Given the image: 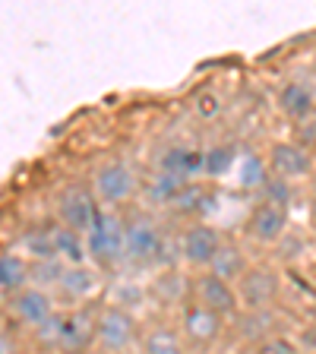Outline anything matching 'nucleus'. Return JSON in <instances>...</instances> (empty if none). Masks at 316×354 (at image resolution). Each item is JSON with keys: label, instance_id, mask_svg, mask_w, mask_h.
Instances as JSON below:
<instances>
[{"label": "nucleus", "instance_id": "9d476101", "mask_svg": "<svg viewBox=\"0 0 316 354\" xmlns=\"http://www.w3.org/2000/svg\"><path fill=\"white\" fill-rule=\"evenodd\" d=\"M266 171H269L272 180L291 184V180H301V177L313 174V155H310V149H304L301 142L279 140V142H272V149H269Z\"/></svg>", "mask_w": 316, "mask_h": 354}, {"label": "nucleus", "instance_id": "f03ea898", "mask_svg": "<svg viewBox=\"0 0 316 354\" xmlns=\"http://www.w3.org/2000/svg\"><path fill=\"white\" fill-rule=\"evenodd\" d=\"M140 342V323L124 304H98L95 310V345L111 354H124Z\"/></svg>", "mask_w": 316, "mask_h": 354}, {"label": "nucleus", "instance_id": "412c9836", "mask_svg": "<svg viewBox=\"0 0 316 354\" xmlns=\"http://www.w3.org/2000/svg\"><path fill=\"white\" fill-rule=\"evenodd\" d=\"M234 162H237V149L228 146V142H219L212 149H203V174L206 177H221L234 171Z\"/></svg>", "mask_w": 316, "mask_h": 354}, {"label": "nucleus", "instance_id": "9b49d317", "mask_svg": "<svg viewBox=\"0 0 316 354\" xmlns=\"http://www.w3.org/2000/svg\"><path fill=\"white\" fill-rule=\"evenodd\" d=\"M225 234H221L215 225L209 221H193L187 225L184 237H180V257L187 266H196V269H209L215 259V253L221 250Z\"/></svg>", "mask_w": 316, "mask_h": 354}, {"label": "nucleus", "instance_id": "bb28decb", "mask_svg": "<svg viewBox=\"0 0 316 354\" xmlns=\"http://www.w3.org/2000/svg\"><path fill=\"white\" fill-rule=\"evenodd\" d=\"M16 354H48V351H41V348H26V351H16Z\"/></svg>", "mask_w": 316, "mask_h": 354}, {"label": "nucleus", "instance_id": "aec40b11", "mask_svg": "<svg viewBox=\"0 0 316 354\" xmlns=\"http://www.w3.org/2000/svg\"><path fill=\"white\" fill-rule=\"evenodd\" d=\"M234 168H237V177H241L237 184H241L243 190H263V184L269 180V171H266V162L259 158V155H253V152L237 155Z\"/></svg>", "mask_w": 316, "mask_h": 354}, {"label": "nucleus", "instance_id": "5701e85b", "mask_svg": "<svg viewBox=\"0 0 316 354\" xmlns=\"http://www.w3.org/2000/svg\"><path fill=\"white\" fill-rule=\"evenodd\" d=\"M209 203H212V193H209L203 184H193L190 180L171 206H174L177 212H184V215H199V212H206L209 209Z\"/></svg>", "mask_w": 316, "mask_h": 354}, {"label": "nucleus", "instance_id": "b1692460", "mask_svg": "<svg viewBox=\"0 0 316 354\" xmlns=\"http://www.w3.org/2000/svg\"><path fill=\"white\" fill-rule=\"evenodd\" d=\"M257 354H297V351H295V345L288 339H281V335H266L257 345Z\"/></svg>", "mask_w": 316, "mask_h": 354}, {"label": "nucleus", "instance_id": "f8f14e48", "mask_svg": "<svg viewBox=\"0 0 316 354\" xmlns=\"http://www.w3.org/2000/svg\"><path fill=\"white\" fill-rule=\"evenodd\" d=\"M95 310L98 307H89V304L66 310L57 354H86L89 345H95Z\"/></svg>", "mask_w": 316, "mask_h": 354}, {"label": "nucleus", "instance_id": "dca6fc26", "mask_svg": "<svg viewBox=\"0 0 316 354\" xmlns=\"http://www.w3.org/2000/svg\"><path fill=\"white\" fill-rule=\"evenodd\" d=\"M158 171L174 174L180 180H193L203 174V149L196 146H168L158 158Z\"/></svg>", "mask_w": 316, "mask_h": 354}, {"label": "nucleus", "instance_id": "7ed1b4c3", "mask_svg": "<svg viewBox=\"0 0 316 354\" xmlns=\"http://www.w3.org/2000/svg\"><path fill=\"white\" fill-rule=\"evenodd\" d=\"M89 187H92V193H95L102 209H118L133 199L140 180H136V171H133L124 158H108V162H102L92 171Z\"/></svg>", "mask_w": 316, "mask_h": 354}, {"label": "nucleus", "instance_id": "1a4fd4ad", "mask_svg": "<svg viewBox=\"0 0 316 354\" xmlns=\"http://www.w3.org/2000/svg\"><path fill=\"white\" fill-rule=\"evenodd\" d=\"M187 297L196 304H203V307L215 310L219 317H237L241 313V301H237V291L231 281L219 279L215 272H209V269H203V272L196 275V279L187 285Z\"/></svg>", "mask_w": 316, "mask_h": 354}, {"label": "nucleus", "instance_id": "f3484780", "mask_svg": "<svg viewBox=\"0 0 316 354\" xmlns=\"http://www.w3.org/2000/svg\"><path fill=\"white\" fill-rule=\"evenodd\" d=\"M29 285H32V259L13 250L0 253V291L7 297H13L16 291H22Z\"/></svg>", "mask_w": 316, "mask_h": 354}, {"label": "nucleus", "instance_id": "423d86ee", "mask_svg": "<svg viewBox=\"0 0 316 354\" xmlns=\"http://www.w3.org/2000/svg\"><path fill=\"white\" fill-rule=\"evenodd\" d=\"M165 253V234L152 215H130L124 218V257L136 266H152Z\"/></svg>", "mask_w": 316, "mask_h": 354}, {"label": "nucleus", "instance_id": "a211bd4d", "mask_svg": "<svg viewBox=\"0 0 316 354\" xmlns=\"http://www.w3.org/2000/svg\"><path fill=\"white\" fill-rule=\"evenodd\" d=\"M142 354H187V342L168 323H155L142 332Z\"/></svg>", "mask_w": 316, "mask_h": 354}, {"label": "nucleus", "instance_id": "6ab92c4d", "mask_svg": "<svg viewBox=\"0 0 316 354\" xmlns=\"http://www.w3.org/2000/svg\"><path fill=\"white\" fill-rule=\"evenodd\" d=\"M247 266H250V263H247V257H243L241 247H237V243H231V241H225V243H221V250L215 253L212 266H209V272H215L219 279H225V281H231V285H234Z\"/></svg>", "mask_w": 316, "mask_h": 354}, {"label": "nucleus", "instance_id": "393cba45", "mask_svg": "<svg viewBox=\"0 0 316 354\" xmlns=\"http://www.w3.org/2000/svg\"><path fill=\"white\" fill-rule=\"evenodd\" d=\"M19 348L13 345V339H10L7 332H0V354H16Z\"/></svg>", "mask_w": 316, "mask_h": 354}, {"label": "nucleus", "instance_id": "2eb2a0df", "mask_svg": "<svg viewBox=\"0 0 316 354\" xmlns=\"http://www.w3.org/2000/svg\"><path fill=\"white\" fill-rule=\"evenodd\" d=\"M57 285L70 301L76 304H86L89 295L98 288V269L89 263H76V266H60V275H57Z\"/></svg>", "mask_w": 316, "mask_h": 354}, {"label": "nucleus", "instance_id": "0eeeda50", "mask_svg": "<svg viewBox=\"0 0 316 354\" xmlns=\"http://www.w3.org/2000/svg\"><path fill=\"white\" fill-rule=\"evenodd\" d=\"M288 203H275V199H259L257 206L250 209L247 221H243V234L250 237L259 247H275L281 237L288 234Z\"/></svg>", "mask_w": 316, "mask_h": 354}, {"label": "nucleus", "instance_id": "39448f33", "mask_svg": "<svg viewBox=\"0 0 316 354\" xmlns=\"http://www.w3.org/2000/svg\"><path fill=\"white\" fill-rule=\"evenodd\" d=\"M98 212H102V206H98L89 180H70L57 193V225L76 231V234H86L95 225Z\"/></svg>", "mask_w": 316, "mask_h": 354}, {"label": "nucleus", "instance_id": "a878e982", "mask_svg": "<svg viewBox=\"0 0 316 354\" xmlns=\"http://www.w3.org/2000/svg\"><path fill=\"white\" fill-rule=\"evenodd\" d=\"M310 218L316 221V187H313V193H310Z\"/></svg>", "mask_w": 316, "mask_h": 354}, {"label": "nucleus", "instance_id": "ddd939ff", "mask_svg": "<svg viewBox=\"0 0 316 354\" xmlns=\"http://www.w3.org/2000/svg\"><path fill=\"white\" fill-rule=\"evenodd\" d=\"M10 313H13L16 323H22L26 329H38L44 319H51L54 313H57V307H54V297L48 295L41 285H29L10 297Z\"/></svg>", "mask_w": 316, "mask_h": 354}, {"label": "nucleus", "instance_id": "f257e3e1", "mask_svg": "<svg viewBox=\"0 0 316 354\" xmlns=\"http://www.w3.org/2000/svg\"><path fill=\"white\" fill-rule=\"evenodd\" d=\"M82 243L95 269L118 266L124 259V215H118L114 209H102L95 225L82 234Z\"/></svg>", "mask_w": 316, "mask_h": 354}, {"label": "nucleus", "instance_id": "6e6552de", "mask_svg": "<svg viewBox=\"0 0 316 354\" xmlns=\"http://www.w3.org/2000/svg\"><path fill=\"white\" fill-rule=\"evenodd\" d=\"M177 332H180V339L190 342V345L212 348L215 342L225 335V317H219L215 310L184 297V304H180V329Z\"/></svg>", "mask_w": 316, "mask_h": 354}, {"label": "nucleus", "instance_id": "20e7f679", "mask_svg": "<svg viewBox=\"0 0 316 354\" xmlns=\"http://www.w3.org/2000/svg\"><path fill=\"white\" fill-rule=\"evenodd\" d=\"M234 291H237V301L250 313H266L281 297V275L275 272L272 266L250 263L241 272V279L234 281Z\"/></svg>", "mask_w": 316, "mask_h": 354}, {"label": "nucleus", "instance_id": "4468645a", "mask_svg": "<svg viewBox=\"0 0 316 354\" xmlns=\"http://www.w3.org/2000/svg\"><path fill=\"white\" fill-rule=\"evenodd\" d=\"M275 104H279V111L285 114V118L307 120V118H313V114H316V92L307 86V82H301V80L285 82V86L279 88Z\"/></svg>", "mask_w": 316, "mask_h": 354}, {"label": "nucleus", "instance_id": "4be33fe9", "mask_svg": "<svg viewBox=\"0 0 316 354\" xmlns=\"http://www.w3.org/2000/svg\"><path fill=\"white\" fill-rule=\"evenodd\" d=\"M187 184H190V180H180V177H174V174H165V171H155V177L149 180V196H152L158 206H171Z\"/></svg>", "mask_w": 316, "mask_h": 354}]
</instances>
